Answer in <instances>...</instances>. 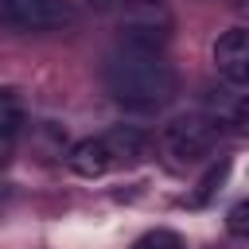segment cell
Wrapping results in <instances>:
<instances>
[{
    "instance_id": "14",
    "label": "cell",
    "mask_w": 249,
    "mask_h": 249,
    "mask_svg": "<svg viewBox=\"0 0 249 249\" xmlns=\"http://www.w3.org/2000/svg\"><path fill=\"white\" fill-rule=\"evenodd\" d=\"M230 4H233V8H249V0H230Z\"/></svg>"
},
{
    "instance_id": "2",
    "label": "cell",
    "mask_w": 249,
    "mask_h": 249,
    "mask_svg": "<svg viewBox=\"0 0 249 249\" xmlns=\"http://www.w3.org/2000/svg\"><path fill=\"white\" fill-rule=\"evenodd\" d=\"M218 117H206V113H179L163 124V148L175 156V160H202L210 156V148L218 144Z\"/></svg>"
},
{
    "instance_id": "3",
    "label": "cell",
    "mask_w": 249,
    "mask_h": 249,
    "mask_svg": "<svg viewBox=\"0 0 249 249\" xmlns=\"http://www.w3.org/2000/svg\"><path fill=\"white\" fill-rule=\"evenodd\" d=\"M121 39L128 47H144V51H163V43L171 39V12L156 0H132L121 8Z\"/></svg>"
},
{
    "instance_id": "5",
    "label": "cell",
    "mask_w": 249,
    "mask_h": 249,
    "mask_svg": "<svg viewBox=\"0 0 249 249\" xmlns=\"http://www.w3.org/2000/svg\"><path fill=\"white\" fill-rule=\"evenodd\" d=\"M214 66L226 82L233 86H249V31L233 27L226 35H218L214 43Z\"/></svg>"
},
{
    "instance_id": "4",
    "label": "cell",
    "mask_w": 249,
    "mask_h": 249,
    "mask_svg": "<svg viewBox=\"0 0 249 249\" xmlns=\"http://www.w3.org/2000/svg\"><path fill=\"white\" fill-rule=\"evenodd\" d=\"M70 19L74 12L66 0H0V23L16 31H51Z\"/></svg>"
},
{
    "instance_id": "11",
    "label": "cell",
    "mask_w": 249,
    "mask_h": 249,
    "mask_svg": "<svg viewBox=\"0 0 249 249\" xmlns=\"http://www.w3.org/2000/svg\"><path fill=\"white\" fill-rule=\"evenodd\" d=\"M132 249H183V241H179V233H171V230H152V233H144Z\"/></svg>"
},
{
    "instance_id": "7",
    "label": "cell",
    "mask_w": 249,
    "mask_h": 249,
    "mask_svg": "<svg viewBox=\"0 0 249 249\" xmlns=\"http://www.w3.org/2000/svg\"><path fill=\"white\" fill-rule=\"evenodd\" d=\"M109 167H113V156H109V148H105L101 136L78 140V144L70 148V171H74V175H82V179H97V175H105Z\"/></svg>"
},
{
    "instance_id": "6",
    "label": "cell",
    "mask_w": 249,
    "mask_h": 249,
    "mask_svg": "<svg viewBox=\"0 0 249 249\" xmlns=\"http://www.w3.org/2000/svg\"><path fill=\"white\" fill-rule=\"evenodd\" d=\"M101 140H105L113 163H140V160L148 156V148H152L148 132L136 128V124H117V128H109Z\"/></svg>"
},
{
    "instance_id": "10",
    "label": "cell",
    "mask_w": 249,
    "mask_h": 249,
    "mask_svg": "<svg viewBox=\"0 0 249 249\" xmlns=\"http://www.w3.org/2000/svg\"><path fill=\"white\" fill-rule=\"evenodd\" d=\"M226 230H230L233 237H249V198H241V202L230 206V214H226Z\"/></svg>"
},
{
    "instance_id": "8",
    "label": "cell",
    "mask_w": 249,
    "mask_h": 249,
    "mask_svg": "<svg viewBox=\"0 0 249 249\" xmlns=\"http://www.w3.org/2000/svg\"><path fill=\"white\" fill-rule=\"evenodd\" d=\"M19 124H23V105H19V97H16L12 89H0V128L19 132Z\"/></svg>"
},
{
    "instance_id": "9",
    "label": "cell",
    "mask_w": 249,
    "mask_h": 249,
    "mask_svg": "<svg viewBox=\"0 0 249 249\" xmlns=\"http://www.w3.org/2000/svg\"><path fill=\"white\" fill-rule=\"evenodd\" d=\"M226 121L233 124V132H237V136H245V140H249V93H241L237 101H230Z\"/></svg>"
},
{
    "instance_id": "13",
    "label": "cell",
    "mask_w": 249,
    "mask_h": 249,
    "mask_svg": "<svg viewBox=\"0 0 249 249\" xmlns=\"http://www.w3.org/2000/svg\"><path fill=\"white\" fill-rule=\"evenodd\" d=\"M12 156H16V132L0 128V167H8V163H12Z\"/></svg>"
},
{
    "instance_id": "1",
    "label": "cell",
    "mask_w": 249,
    "mask_h": 249,
    "mask_svg": "<svg viewBox=\"0 0 249 249\" xmlns=\"http://www.w3.org/2000/svg\"><path fill=\"white\" fill-rule=\"evenodd\" d=\"M105 89L113 93L117 105L136 109V113H152L175 97V70L160 51L121 43L105 58Z\"/></svg>"
},
{
    "instance_id": "12",
    "label": "cell",
    "mask_w": 249,
    "mask_h": 249,
    "mask_svg": "<svg viewBox=\"0 0 249 249\" xmlns=\"http://www.w3.org/2000/svg\"><path fill=\"white\" fill-rule=\"evenodd\" d=\"M226 171H230V163H226V160H222V163H214V167H210V171L202 175V183H198V195H195V202H206V198H210V195H214V191L222 187Z\"/></svg>"
},
{
    "instance_id": "15",
    "label": "cell",
    "mask_w": 249,
    "mask_h": 249,
    "mask_svg": "<svg viewBox=\"0 0 249 249\" xmlns=\"http://www.w3.org/2000/svg\"><path fill=\"white\" fill-rule=\"evenodd\" d=\"M97 4H124V0H97Z\"/></svg>"
}]
</instances>
